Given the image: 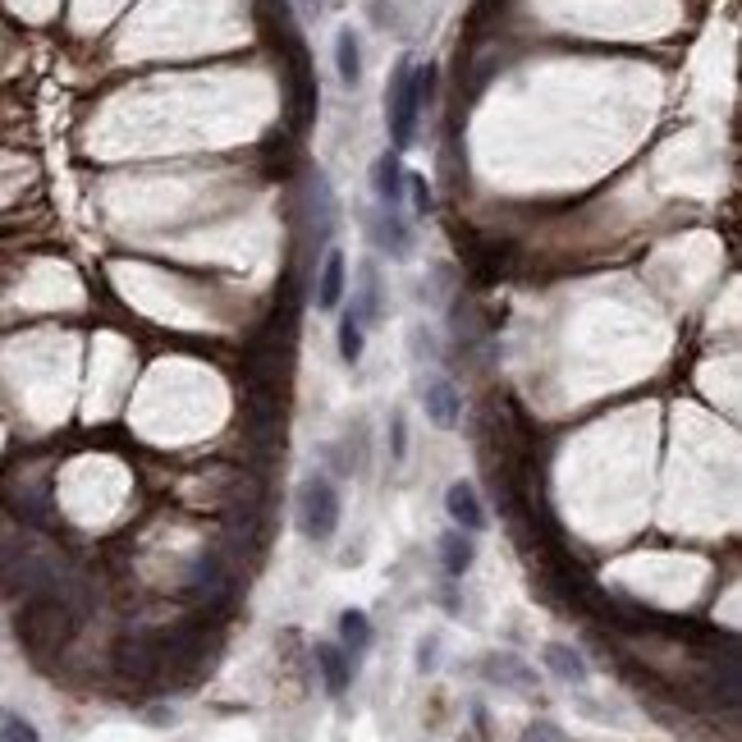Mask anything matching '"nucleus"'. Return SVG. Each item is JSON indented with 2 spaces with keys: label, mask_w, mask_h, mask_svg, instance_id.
Here are the masks:
<instances>
[{
  "label": "nucleus",
  "mask_w": 742,
  "mask_h": 742,
  "mask_svg": "<svg viewBox=\"0 0 742 742\" xmlns=\"http://www.w3.org/2000/svg\"><path fill=\"white\" fill-rule=\"evenodd\" d=\"M436 637H422V642H418V670L426 674V670H436Z\"/></svg>",
  "instance_id": "obj_23"
},
{
  "label": "nucleus",
  "mask_w": 742,
  "mask_h": 742,
  "mask_svg": "<svg viewBox=\"0 0 742 742\" xmlns=\"http://www.w3.org/2000/svg\"><path fill=\"white\" fill-rule=\"evenodd\" d=\"M73 619H79V609H73L65 596L37 592V596H28V605L19 609L14 632H19V642H23V651H28V655L50 660V655H60L69 647L73 628H79Z\"/></svg>",
  "instance_id": "obj_1"
},
{
  "label": "nucleus",
  "mask_w": 742,
  "mask_h": 742,
  "mask_svg": "<svg viewBox=\"0 0 742 742\" xmlns=\"http://www.w3.org/2000/svg\"><path fill=\"white\" fill-rule=\"evenodd\" d=\"M344 289H349V262H344L340 248H330L326 262H321V275H317V307L321 312H335V307L344 302Z\"/></svg>",
  "instance_id": "obj_9"
},
{
  "label": "nucleus",
  "mask_w": 742,
  "mask_h": 742,
  "mask_svg": "<svg viewBox=\"0 0 742 742\" xmlns=\"http://www.w3.org/2000/svg\"><path fill=\"white\" fill-rule=\"evenodd\" d=\"M403 197H413V212H418V216H431V212H436V193H431V184H426L422 174H408Z\"/></svg>",
  "instance_id": "obj_22"
},
{
  "label": "nucleus",
  "mask_w": 742,
  "mask_h": 742,
  "mask_svg": "<svg viewBox=\"0 0 742 742\" xmlns=\"http://www.w3.org/2000/svg\"><path fill=\"white\" fill-rule=\"evenodd\" d=\"M335 73L344 88H357V79H363V46H357L353 28L335 33Z\"/></svg>",
  "instance_id": "obj_14"
},
{
  "label": "nucleus",
  "mask_w": 742,
  "mask_h": 742,
  "mask_svg": "<svg viewBox=\"0 0 742 742\" xmlns=\"http://www.w3.org/2000/svg\"><path fill=\"white\" fill-rule=\"evenodd\" d=\"M294 514H298V532L307 541H330L340 527V491L330 486L321 472L307 477L298 486V500H294Z\"/></svg>",
  "instance_id": "obj_2"
},
{
  "label": "nucleus",
  "mask_w": 742,
  "mask_h": 742,
  "mask_svg": "<svg viewBox=\"0 0 742 742\" xmlns=\"http://www.w3.org/2000/svg\"><path fill=\"white\" fill-rule=\"evenodd\" d=\"M0 742H42V733L23 720V715L5 710V715H0Z\"/></svg>",
  "instance_id": "obj_21"
},
{
  "label": "nucleus",
  "mask_w": 742,
  "mask_h": 742,
  "mask_svg": "<svg viewBox=\"0 0 742 742\" xmlns=\"http://www.w3.org/2000/svg\"><path fill=\"white\" fill-rule=\"evenodd\" d=\"M472 559H477L472 532L454 527V532H445V536H441V564H445V573H449V578H464V573L472 569Z\"/></svg>",
  "instance_id": "obj_11"
},
{
  "label": "nucleus",
  "mask_w": 742,
  "mask_h": 742,
  "mask_svg": "<svg viewBox=\"0 0 742 742\" xmlns=\"http://www.w3.org/2000/svg\"><path fill=\"white\" fill-rule=\"evenodd\" d=\"M335 344H340V357L349 367H357L363 363V349H367V326H363V317L353 312V307H344V317H340V326H335Z\"/></svg>",
  "instance_id": "obj_13"
},
{
  "label": "nucleus",
  "mask_w": 742,
  "mask_h": 742,
  "mask_svg": "<svg viewBox=\"0 0 742 742\" xmlns=\"http://www.w3.org/2000/svg\"><path fill=\"white\" fill-rule=\"evenodd\" d=\"M367 235L380 252H390L395 262L413 258V225L399 216V207H376V216H367Z\"/></svg>",
  "instance_id": "obj_4"
},
{
  "label": "nucleus",
  "mask_w": 742,
  "mask_h": 742,
  "mask_svg": "<svg viewBox=\"0 0 742 742\" xmlns=\"http://www.w3.org/2000/svg\"><path fill=\"white\" fill-rule=\"evenodd\" d=\"M189 586H193V596H202V601H220L229 592V573H225V564H220L216 555H202L197 564H193Z\"/></svg>",
  "instance_id": "obj_12"
},
{
  "label": "nucleus",
  "mask_w": 742,
  "mask_h": 742,
  "mask_svg": "<svg viewBox=\"0 0 742 742\" xmlns=\"http://www.w3.org/2000/svg\"><path fill=\"white\" fill-rule=\"evenodd\" d=\"M312 212H317V239L335 235V193H330V179L321 170L312 174Z\"/></svg>",
  "instance_id": "obj_17"
},
{
  "label": "nucleus",
  "mask_w": 742,
  "mask_h": 742,
  "mask_svg": "<svg viewBox=\"0 0 742 742\" xmlns=\"http://www.w3.org/2000/svg\"><path fill=\"white\" fill-rule=\"evenodd\" d=\"M390 445H395V458H403V449H408V431H403V413H395V418H390Z\"/></svg>",
  "instance_id": "obj_24"
},
{
  "label": "nucleus",
  "mask_w": 742,
  "mask_h": 742,
  "mask_svg": "<svg viewBox=\"0 0 742 742\" xmlns=\"http://www.w3.org/2000/svg\"><path fill=\"white\" fill-rule=\"evenodd\" d=\"M312 660H317V670H321L326 693H330V697H344L349 683H353V660H349V651L335 647V642H317Z\"/></svg>",
  "instance_id": "obj_8"
},
{
  "label": "nucleus",
  "mask_w": 742,
  "mask_h": 742,
  "mask_svg": "<svg viewBox=\"0 0 742 742\" xmlns=\"http://www.w3.org/2000/svg\"><path fill=\"white\" fill-rule=\"evenodd\" d=\"M302 5H321V0H302Z\"/></svg>",
  "instance_id": "obj_26"
},
{
  "label": "nucleus",
  "mask_w": 742,
  "mask_h": 742,
  "mask_svg": "<svg viewBox=\"0 0 742 742\" xmlns=\"http://www.w3.org/2000/svg\"><path fill=\"white\" fill-rule=\"evenodd\" d=\"M486 674H491L495 683L523 687V693H527V687L536 683V678H532V670H527V664H523L518 655H491V660H486Z\"/></svg>",
  "instance_id": "obj_19"
},
{
  "label": "nucleus",
  "mask_w": 742,
  "mask_h": 742,
  "mask_svg": "<svg viewBox=\"0 0 742 742\" xmlns=\"http://www.w3.org/2000/svg\"><path fill=\"white\" fill-rule=\"evenodd\" d=\"M436 83H441V69L436 65H413V96H418V111H426L436 101Z\"/></svg>",
  "instance_id": "obj_20"
},
{
  "label": "nucleus",
  "mask_w": 742,
  "mask_h": 742,
  "mask_svg": "<svg viewBox=\"0 0 742 742\" xmlns=\"http://www.w3.org/2000/svg\"><path fill=\"white\" fill-rule=\"evenodd\" d=\"M340 647L349 655H363L372 647V619H367L363 609H344L340 614Z\"/></svg>",
  "instance_id": "obj_16"
},
{
  "label": "nucleus",
  "mask_w": 742,
  "mask_h": 742,
  "mask_svg": "<svg viewBox=\"0 0 742 742\" xmlns=\"http://www.w3.org/2000/svg\"><path fill=\"white\" fill-rule=\"evenodd\" d=\"M418 96H413V60H399L386 88V124H390V142L395 151H408L418 138Z\"/></svg>",
  "instance_id": "obj_3"
},
{
  "label": "nucleus",
  "mask_w": 742,
  "mask_h": 742,
  "mask_svg": "<svg viewBox=\"0 0 742 742\" xmlns=\"http://www.w3.org/2000/svg\"><path fill=\"white\" fill-rule=\"evenodd\" d=\"M115 670H119L124 678H134V683L157 678V674H161V651H157V642H147V637H124V642L115 647Z\"/></svg>",
  "instance_id": "obj_5"
},
{
  "label": "nucleus",
  "mask_w": 742,
  "mask_h": 742,
  "mask_svg": "<svg viewBox=\"0 0 742 742\" xmlns=\"http://www.w3.org/2000/svg\"><path fill=\"white\" fill-rule=\"evenodd\" d=\"M403 189H408V170L399 161V151H380L372 165V193L380 207H403Z\"/></svg>",
  "instance_id": "obj_6"
},
{
  "label": "nucleus",
  "mask_w": 742,
  "mask_h": 742,
  "mask_svg": "<svg viewBox=\"0 0 742 742\" xmlns=\"http://www.w3.org/2000/svg\"><path fill=\"white\" fill-rule=\"evenodd\" d=\"M523 742H564V738H559V729H550V724H536V729H527Z\"/></svg>",
  "instance_id": "obj_25"
},
{
  "label": "nucleus",
  "mask_w": 742,
  "mask_h": 742,
  "mask_svg": "<svg viewBox=\"0 0 742 742\" xmlns=\"http://www.w3.org/2000/svg\"><path fill=\"white\" fill-rule=\"evenodd\" d=\"M353 312L363 317V326L380 321V279L376 266H363V279H357V298H353Z\"/></svg>",
  "instance_id": "obj_18"
},
{
  "label": "nucleus",
  "mask_w": 742,
  "mask_h": 742,
  "mask_svg": "<svg viewBox=\"0 0 742 742\" xmlns=\"http://www.w3.org/2000/svg\"><path fill=\"white\" fill-rule=\"evenodd\" d=\"M445 514L454 518V527H464V532H481L486 527V509H481V500H477V491L468 481H454L449 491H445Z\"/></svg>",
  "instance_id": "obj_10"
},
{
  "label": "nucleus",
  "mask_w": 742,
  "mask_h": 742,
  "mask_svg": "<svg viewBox=\"0 0 742 742\" xmlns=\"http://www.w3.org/2000/svg\"><path fill=\"white\" fill-rule=\"evenodd\" d=\"M546 670L559 678V683H586V660L573 651V647H559V642H550L546 647Z\"/></svg>",
  "instance_id": "obj_15"
},
{
  "label": "nucleus",
  "mask_w": 742,
  "mask_h": 742,
  "mask_svg": "<svg viewBox=\"0 0 742 742\" xmlns=\"http://www.w3.org/2000/svg\"><path fill=\"white\" fill-rule=\"evenodd\" d=\"M422 408H426L431 426H441V431H454L458 422H464V395H458L449 380H431V386L422 390Z\"/></svg>",
  "instance_id": "obj_7"
}]
</instances>
